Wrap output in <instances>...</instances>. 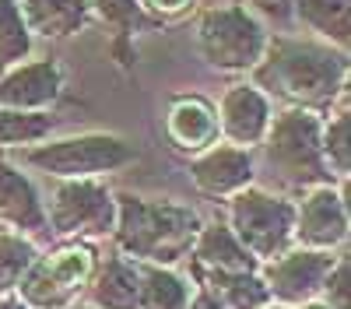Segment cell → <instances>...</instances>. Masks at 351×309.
<instances>
[{
	"label": "cell",
	"mask_w": 351,
	"mask_h": 309,
	"mask_svg": "<svg viewBox=\"0 0 351 309\" xmlns=\"http://www.w3.org/2000/svg\"><path fill=\"white\" fill-rule=\"evenodd\" d=\"M267 99L330 112L348 99V49L313 36H274L263 46L260 64L250 71Z\"/></svg>",
	"instance_id": "6da1fadb"
},
{
	"label": "cell",
	"mask_w": 351,
	"mask_h": 309,
	"mask_svg": "<svg viewBox=\"0 0 351 309\" xmlns=\"http://www.w3.org/2000/svg\"><path fill=\"white\" fill-rule=\"evenodd\" d=\"M200 225L204 218L183 201L116 190V225L109 243L137 264L180 267L190 257Z\"/></svg>",
	"instance_id": "7a4b0ae2"
},
{
	"label": "cell",
	"mask_w": 351,
	"mask_h": 309,
	"mask_svg": "<svg viewBox=\"0 0 351 309\" xmlns=\"http://www.w3.org/2000/svg\"><path fill=\"white\" fill-rule=\"evenodd\" d=\"M319 130H324V112L285 106L274 109L267 134L256 145V165H267V173L285 190H291V197L319 183H337L324 158Z\"/></svg>",
	"instance_id": "3957f363"
},
{
	"label": "cell",
	"mask_w": 351,
	"mask_h": 309,
	"mask_svg": "<svg viewBox=\"0 0 351 309\" xmlns=\"http://www.w3.org/2000/svg\"><path fill=\"white\" fill-rule=\"evenodd\" d=\"M141 151L123 134L112 130H81L67 137H46L39 145L21 148V162L28 173L46 180H109L112 173L134 165Z\"/></svg>",
	"instance_id": "277c9868"
},
{
	"label": "cell",
	"mask_w": 351,
	"mask_h": 309,
	"mask_svg": "<svg viewBox=\"0 0 351 309\" xmlns=\"http://www.w3.org/2000/svg\"><path fill=\"white\" fill-rule=\"evenodd\" d=\"M225 225L250 249V257L263 264L295 243V197L250 183L225 201Z\"/></svg>",
	"instance_id": "5b68a950"
},
{
	"label": "cell",
	"mask_w": 351,
	"mask_h": 309,
	"mask_svg": "<svg viewBox=\"0 0 351 309\" xmlns=\"http://www.w3.org/2000/svg\"><path fill=\"white\" fill-rule=\"evenodd\" d=\"M267 28L246 4H218L197 14V49L218 74H250L267 46Z\"/></svg>",
	"instance_id": "8992f818"
},
{
	"label": "cell",
	"mask_w": 351,
	"mask_h": 309,
	"mask_svg": "<svg viewBox=\"0 0 351 309\" xmlns=\"http://www.w3.org/2000/svg\"><path fill=\"white\" fill-rule=\"evenodd\" d=\"M53 193L46 201L49 236L102 243L116 225V190L106 180H53Z\"/></svg>",
	"instance_id": "52a82bcc"
},
{
	"label": "cell",
	"mask_w": 351,
	"mask_h": 309,
	"mask_svg": "<svg viewBox=\"0 0 351 309\" xmlns=\"http://www.w3.org/2000/svg\"><path fill=\"white\" fill-rule=\"evenodd\" d=\"M95 260H99L95 243L60 239V246L39 249V257L28 267L18 292L32 309H64L74 299H81L88 277L95 271Z\"/></svg>",
	"instance_id": "ba28073f"
},
{
	"label": "cell",
	"mask_w": 351,
	"mask_h": 309,
	"mask_svg": "<svg viewBox=\"0 0 351 309\" xmlns=\"http://www.w3.org/2000/svg\"><path fill=\"white\" fill-rule=\"evenodd\" d=\"M341 249H309V246H299L291 243L285 253L278 257L263 260L260 264V277L271 292V302H281V306H299V302H309V299H319V288L337 260Z\"/></svg>",
	"instance_id": "9c48e42d"
},
{
	"label": "cell",
	"mask_w": 351,
	"mask_h": 309,
	"mask_svg": "<svg viewBox=\"0 0 351 309\" xmlns=\"http://www.w3.org/2000/svg\"><path fill=\"white\" fill-rule=\"evenodd\" d=\"M348 180L319 183L295 193V243L309 249H344L348 246Z\"/></svg>",
	"instance_id": "30bf717a"
},
{
	"label": "cell",
	"mask_w": 351,
	"mask_h": 309,
	"mask_svg": "<svg viewBox=\"0 0 351 309\" xmlns=\"http://www.w3.org/2000/svg\"><path fill=\"white\" fill-rule=\"evenodd\" d=\"M256 148H239L228 140H215L204 151L190 155V183L211 201H228L232 193L256 183Z\"/></svg>",
	"instance_id": "8fae6325"
},
{
	"label": "cell",
	"mask_w": 351,
	"mask_h": 309,
	"mask_svg": "<svg viewBox=\"0 0 351 309\" xmlns=\"http://www.w3.org/2000/svg\"><path fill=\"white\" fill-rule=\"evenodd\" d=\"M215 112L221 140L239 148H256L274 116V99H267V92H260L253 81H232L221 92Z\"/></svg>",
	"instance_id": "7c38bea8"
},
{
	"label": "cell",
	"mask_w": 351,
	"mask_h": 309,
	"mask_svg": "<svg viewBox=\"0 0 351 309\" xmlns=\"http://www.w3.org/2000/svg\"><path fill=\"white\" fill-rule=\"evenodd\" d=\"M0 229H14L32 239H49L46 197L18 162L0 158Z\"/></svg>",
	"instance_id": "4fadbf2b"
},
{
	"label": "cell",
	"mask_w": 351,
	"mask_h": 309,
	"mask_svg": "<svg viewBox=\"0 0 351 309\" xmlns=\"http://www.w3.org/2000/svg\"><path fill=\"white\" fill-rule=\"evenodd\" d=\"M64 95V67L53 56L28 60L0 71V106L11 109H53Z\"/></svg>",
	"instance_id": "5bb4252c"
},
{
	"label": "cell",
	"mask_w": 351,
	"mask_h": 309,
	"mask_svg": "<svg viewBox=\"0 0 351 309\" xmlns=\"http://www.w3.org/2000/svg\"><path fill=\"white\" fill-rule=\"evenodd\" d=\"M137 285H141V264L123 257L116 246H109V253H99L81 299L95 309H137Z\"/></svg>",
	"instance_id": "9a60e30c"
},
{
	"label": "cell",
	"mask_w": 351,
	"mask_h": 309,
	"mask_svg": "<svg viewBox=\"0 0 351 309\" xmlns=\"http://www.w3.org/2000/svg\"><path fill=\"white\" fill-rule=\"evenodd\" d=\"M165 134L176 151L197 155L218 137V112L204 95H176L165 112Z\"/></svg>",
	"instance_id": "2e32d148"
},
{
	"label": "cell",
	"mask_w": 351,
	"mask_h": 309,
	"mask_svg": "<svg viewBox=\"0 0 351 309\" xmlns=\"http://www.w3.org/2000/svg\"><path fill=\"white\" fill-rule=\"evenodd\" d=\"M18 8L32 28V36L49 42L81 36L92 21V0H18Z\"/></svg>",
	"instance_id": "e0dca14e"
},
{
	"label": "cell",
	"mask_w": 351,
	"mask_h": 309,
	"mask_svg": "<svg viewBox=\"0 0 351 309\" xmlns=\"http://www.w3.org/2000/svg\"><path fill=\"white\" fill-rule=\"evenodd\" d=\"M186 260L193 264V271H250V267H260L225 221H204L200 225Z\"/></svg>",
	"instance_id": "ac0fdd59"
},
{
	"label": "cell",
	"mask_w": 351,
	"mask_h": 309,
	"mask_svg": "<svg viewBox=\"0 0 351 309\" xmlns=\"http://www.w3.org/2000/svg\"><path fill=\"white\" fill-rule=\"evenodd\" d=\"M193 281H200L225 309H260L271 302V292L260 277V267L250 271H193Z\"/></svg>",
	"instance_id": "d6986e66"
},
{
	"label": "cell",
	"mask_w": 351,
	"mask_h": 309,
	"mask_svg": "<svg viewBox=\"0 0 351 309\" xmlns=\"http://www.w3.org/2000/svg\"><path fill=\"white\" fill-rule=\"evenodd\" d=\"M92 18L109 28L112 53L123 67H130L134 60V36L155 25V18L141 8V0H92Z\"/></svg>",
	"instance_id": "ffe728a7"
},
{
	"label": "cell",
	"mask_w": 351,
	"mask_h": 309,
	"mask_svg": "<svg viewBox=\"0 0 351 309\" xmlns=\"http://www.w3.org/2000/svg\"><path fill=\"white\" fill-rule=\"evenodd\" d=\"M291 18L313 39H324L337 49H348L351 42V0H295Z\"/></svg>",
	"instance_id": "44dd1931"
},
{
	"label": "cell",
	"mask_w": 351,
	"mask_h": 309,
	"mask_svg": "<svg viewBox=\"0 0 351 309\" xmlns=\"http://www.w3.org/2000/svg\"><path fill=\"white\" fill-rule=\"evenodd\" d=\"M190 295H193V281L180 267L141 264L137 309H186Z\"/></svg>",
	"instance_id": "7402d4cb"
},
{
	"label": "cell",
	"mask_w": 351,
	"mask_h": 309,
	"mask_svg": "<svg viewBox=\"0 0 351 309\" xmlns=\"http://www.w3.org/2000/svg\"><path fill=\"white\" fill-rule=\"evenodd\" d=\"M56 112L53 109H11L0 106V151H21L28 145L56 134Z\"/></svg>",
	"instance_id": "603a6c76"
},
{
	"label": "cell",
	"mask_w": 351,
	"mask_h": 309,
	"mask_svg": "<svg viewBox=\"0 0 351 309\" xmlns=\"http://www.w3.org/2000/svg\"><path fill=\"white\" fill-rule=\"evenodd\" d=\"M36 257H39V239L21 236L14 229H0V295L18 292Z\"/></svg>",
	"instance_id": "cb8c5ba5"
},
{
	"label": "cell",
	"mask_w": 351,
	"mask_h": 309,
	"mask_svg": "<svg viewBox=\"0 0 351 309\" xmlns=\"http://www.w3.org/2000/svg\"><path fill=\"white\" fill-rule=\"evenodd\" d=\"M319 145H324V158L330 165L334 180H348L351 176V112H348V99L337 102V109L330 112V116H324Z\"/></svg>",
	"instance_id": "d4e9b609"
},
{
	"label": "cell",
	"mask_w": 351,
	"mask_h": 309,
	"mask_svg": "<svg viewBox=\"0 0 351 309\" xmlns=\"http://www.w3.org/2000/svg\"><path fill=\"white\" fill-rule=\"evenodd\" d=\"M32 28H28L18 0H0V71L32 56Z\"/></svg>",
	"instance_id": "484cf974"
},
{
	"label": "cell",
	"mask_w": 351,
	"mask_h": 309,
	"mask_svg": "<svg viewBox=\"0 0 351 309\" xmlns=\"http://www.w3.org/2000/svg\"><path fill=\"white\" fill-rule=\"evenodd\" d=\"M319 299H324L330 309H351V260H348V249L337 253L324 288H319Z\"/></svg>",
	"instance_id": "4316f807"
},
{
	"label": "cell",
	"mask_w": 351,
	"mask_h": 309,
	"mask_svg": "<svg viewBox=\"0 0 351 309\" xmlns=\"http://www.w3.org/2000/svg\"><path fill=\"white\" fill-rule=\"evenodd\" d=\"M197 0H141V8L148 11L155 21H172V18H183Z\"/></svg>",
	"instance_id": "83f0119b"
},
{
	"label": "cell",
	"mask_w": 351,
	"mask_h": 309,
	"mask_svg": "<svg viewBox=\"0 0 351 309\" xmlns=\"http://www.w3.org/2000/svg\"><path fill=\"white\" fill-rule=\"evenodd\" d=\"M291 4H295V0H250V11H256L260 18L288 21L291 18Z\"/></svg>",
	"instance_id": "f1b7e54d"
},
{
	"label": "cell",
	"mask_w": 351,
	"mask_h": 309,
	"mask_svg": "<svg viewBox=\"0 0 351 309\" xmlns=\"http://www.w3.org/2000/svg\"><path fill=\"white\" fill-rule=\"evenodd\" d=\"M186 309H225L208 288L200 285V281H193V295H190V302H186Z\"/></svg>",
	"instance_id": "f546056e"
},
{
	"label": "cell",
	"mask_w": 351,
	"mask_h": 309,
	"mask_svg": "<svg viewBox=\"0 0 351 309\" xmlns=\"http://www.w3.org/2000/svg\"><path fill=\"white\" fill-rule=\"evenodd\" d=\"M0 309H32V306L21 299V292H4L0 295Z\"/></svg>",
	"instance_id": "4dcf8cb0"
},
{
	"label": "cell",
	"mask_w": 351,
	"mask_h": 309,
	"mask_svg": "<svg viewBox=\"0 0 351 309\" xmlns=\"http://www.w3.org/2000/svg\"><path fill=\"white\" fill-rule=\"evenodd\" d=\"M288 309H330L324 299H309V302H299V306H288Z\"/></svg>",
	"instance_id": "1f68e13d"
},
{
	"label": "cell",
	"mask_w": 351,
	"mask_h": 309,
	"mask_svg": "<svg viewBox=\"0 0 351 309\" xmlns=\"http://www.w3.org/2000/svg\"><path fill=\"white\" fill-rule=\"evenodd\" d=\"M260 309H288V306H281V302H267V306H260Z\"/></svg>",
	"instance_id": "d6a6232c"
}]
</instances>
